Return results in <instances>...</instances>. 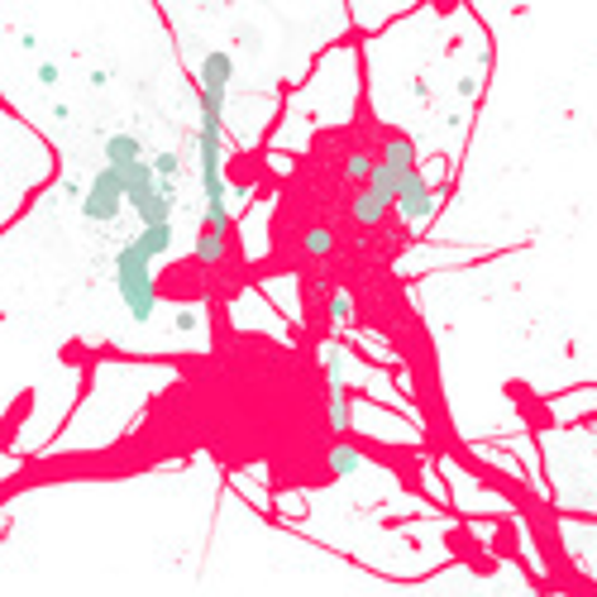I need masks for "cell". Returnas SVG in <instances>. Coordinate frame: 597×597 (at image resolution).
<instances>
[{"instance_id":"1","label":"cell","mask_w":597,"mask_h":597,"mask_svg":"<svg viewBox=\"0 0 597 597\" xmlns=\"http://www.w3.org/2000/svg\"><path fill=\"white\" fill-rule=\"evenodd\" d=\"M235 82V57L211 49L201 57V129H196V163H201V230L230 235V182H225V96Z\"/></svg>"},{"instance_id":"2","label":"cell","mask_w":597,"mask_h":597,"mask_svg":"<svg viewBox=\"0 0 597 597\" xmlns=\"http://www.w3.org/2000/svg\"><path fill=\"white\" fill-rule=\"evenodd\" d=\"M115 292H120L135 326H149L158 311V282H153V258L135 239L120 244V254H115Z\"/></svg>"},{"instance_id":"3","label":"cell","mask_w":597,"mask_h":597,"mask_svg":"<svg viewBox=\"0 0 597 597\" xmlns=\"http://www.w3.org/2000/svg\"><path fill=\"white\" fill-rule=\"evenodd\" d=\"M416 178V143L406 135H387L383 149H377V172H373V186L387 192L392 201L402 196V186Z\"/></svg>"},{"instance_id":"4","label":"cell","mask_w":597,"mask_h":597,"mask_svg":"<svg viewBox=\"0 0 597 597\" xmlns=\"http://www.w3.org/2000/svg\"><path fill=\"white\" fill-rule=\"evenodd\" d=\"M129 206V196H125V182H120V172L115 168H100L92 182H86V196H82V215L86 221H96V225H110V221H120V211Z\"/></svg>"},{"instance_id":"5","label":"cell","mask_w":597,"mask_h":597,"mask_svg":"<svg viewBox=\"0 0 597 597\" xmlns=\"http://www.w3.org/2000/svg\"><path fill=\"white\" fill-rule=\"evenodd\" d=\"M435 206H440V196H435V182L426 178V172H416V178L402 186V196H397V215H402L406 225H426L430 215H435Z\"/></svg>"},{"instance_id":"6","label":"cell","mask_w":597,"mask_h":597,"mask_svg":"<svg viewBox=\"0 0 597 597\" xmlns=\"http://www.w3.org/2000/svg\"><path fill=\"white\" fill-rule=\"evenodd\" d=\"M392 211H397V201H392L387 192H377L373 182H369V186H359V192L349 196V221H354L359 230H377Z\"/></svg>"},{"instance_id":"7","label":"cell","mask_w":597,"mask_h":597,"mask_svg":"<svg viewBox=\"0 0 597 597\" xmlns=\"http://www.w3.org/2000/svg\"><path fill=\"white\" fill-rule=\"evenodd\" d=\"M326 426L334 440H349L354 430V402H349V387H326Z\"/></svg>"},{"instance_id":"8","label":"cell","mask_w":597,"mask_h":597,"mask_svg":"<svg viewBox=\"0 0 597 597\" xmlns=\"http://www.w3.org/2000/svg\"><path fill=\"white\" fill-rule=\"evenodd\" d=\"M359 469H363V445H354V440L326 445V473L330 478H349V473H359Z\"/></svg>"},{"instance_id":"9","label":"cell","mask_w":597,"mask_h":597,"mask_svg":"<svg viewBox=\"0 0 597 597\" xmlns=\"http://www.w3.org/2000/svg\"><path fill=\"white\" fill-rule=\"evenodd\" d=\"M225 249H230V235H221V230H196L192 264L196 268H215V264H225Z\"/></svg>"},{"instance_id":"10","label":"cell","mask_w":597,"mask_h":597,"mask_svg":"<svg viewBox=\"0 0 597 597\" xmlns=\"http://www.w3.org/2000/svg\"><path fill=\"white\" fill-rule=\"evenodd\" d=\"M373 172H377V153H373V149H363V143H359V149L344 153V182L354 186V192L373 182Z\"/></svg>"},{"instance_id":"11","label":"cell","mask_w":597,"mask_h":597,"mask_svg":"<svg viewBox=\"0 0 597 597\" xmlns=\"http://www.w3.org/2000/svg\"><path fill=\"white\" fill-rule=\"evenodd\" d=\"M135 163H143L139 135H110L106 139V168H135Z\"/></svg>"},{"instance_id":"12","label":"cell","mask_w":597,"mask_h":597,"mask_svg":"<svg viewBox=\"0 0 597 597\" xmlns=\"http://www.w3.org/2000/svg\"><path fill=\"white\" fill-rule=\"evenodd\" d=\"M330 249H334V230L330 225H306L301 230V254L306 258H330Z\"/></svg>"},{"instance_id":"13","label":"cell","mask_w":597,"mask_h":597,"mask_svg":"<svg viewBox=\"0 0 597 597\" xmlns=\"http://www.w3.org/2000/svg\"><path fill=\"white\" fill-rule=\"evenodd\" d=\"M135 244L149 258H168L172 254V225H149V230H139L135 235Z\"/></svg>"},{"instance_id":"14","label":"cell","mask_w":597,"mask_h":597,"mask_svg":"<svg viewBox=\"0 0 597 597\" xmlns=\"http://www.w3.org/2000/svg\"><path fill=\"white\" fill-rule=\"evenodd\" d=\"M320 369H326V387H349V377H344V349L326 340L320 344Z\"/></svg>"},{"instance_id":"15","label":"cell","mask_w":597,"mask_h":597,"mask_svg":"<svg viewBox=\"0 0 597 597\" xmlns=\"http://www.w3.org/2000/svg\"><path fill=\"white\" fill-rule=\"evenodd\" d=\"M149 163H153V172H158V182H163V192H178V178H182V158L163 149V153H153Z\"/></svg>"},{"instance_id":"16","label":"cell","mask_w":597,"mask_h":597,"mask_svg":"<svg viewBox=\"0 0 597 597\" xmlns=\"http://www.w3.org/2000/svg\"><path fill=\"white\" fill-rule=\"evenodd\" d=\"M326 316H330V326H344V320L354 316V297H349V292H330Z\"/></svg>"},{"instance_id":"17","label":"cell","mask_w":597,"mask_h":597,"mask_svg":"<svg viewBox=\"0 0 597 597\" xmlns=\"http://www.w3.org/2000/svg\"><path fill=\"white\" fill-rule=\"evenodd\" d=\"M172 330H182V334L201 330V311H192V306H182V311H172Z\"/></svg>"},{"instance_id":"18","label":"cell","mask_w":597,"mask_h":597,"mask_svg":"<svg viewBox=\"0 0 597 597\" xmlns=\"http://www.w3.org/2000/svg\"><path fill=\"white\" fill-rule=\"evenodd\" d=\"M53 82H57V67L43 63V67H39V86H53Z\"/></svg>"}]
</instances>
